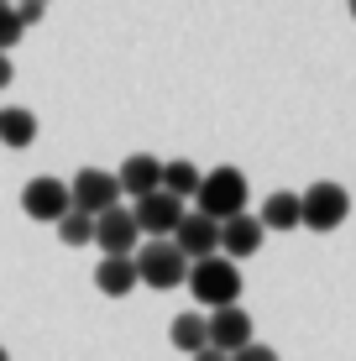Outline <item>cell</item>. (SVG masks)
<instances>
[{"label": "cell", "instance_id": "obj_7", "mask_svg": "<svg viewBox=\"0 0 356 361\" xmlns=\"http://www.w3.org/2000/svg\"><path fill=\"white\" fill-rule=\"evenodd\" d=\"M90 246H100L105 257H131L142 246V231H137V220H131V209H105V215H94V241Z\"/></svg>", "mask_w": 356, "mask_h": 361}, {"label": "cell", "instance_id": "obj_9", "mask_svg": "<svg viewBox=\"0 0 356 361\" xmlns=\"http://www.w3.org/2000/svg\"><path fill=\"white\" fill-rule=\"evenodd\" d=\"M204 330H210V351H220V356H236L241 345H252V314L241 304L204 314Z\"/></svg>", "mask_w": 356, "mask_h": 361}, {"label": "cell", "instance_id": "obj_2", "mask_svg": "<svg viewBox=\"0 0 356 361\" xmlns=\"http://www.w3.org/2000/svg\"><path fill=\"white\" fill-rule=\"evenodd\" d=\"M183 288L204 309H231V304H241V272H236V262H226V257H204V262H189Z\"/></svg>", "mask_w": 356, "mask_h": 361}, {"label": "cell", "instance_id": "obj_1", "mask_svg": "<svg viewBox=\"0 0 356 361\" xmlns=\"http://www.w3.org/2000/svg\"><path fill=\"white\" fill-rule=\"evenodd\" d=\"M194 209H200V215H210L215 226L247 215V173H241V168H210V173L200 178Z\"/></svg>", "mask_w": 356, "mask_h": 361}, {"label": "cell", "instance_id": "obj_13", "mask_svg": "<svg viewBox=\"0 0 356 361\" xmlns=\"http://www.w3.org/2000/svg\"><path fill=\"white\" fill-rule=\"evenodd\" d=\"M94 288L105 298H126L137 288V267H131V257H105L100 267H94Z\"/></svg>", "mask_w": 356, "mask_h": 361}, {"label": "cell", "instance_id": "obj_19", "mask_svg": "<svg viewBox=\"0 0 356 361\" xmlns=\"http://www.w3.org/2000/svg\"><path fill=\"white\" fill-rule=\"evenodd\" d=\"M21 21H16V6H0V53H11V47L21 42Z\"/></svg>", "mask_w": 356, "mask_h": 361}, {"label": "cell", "instance_id": "obj_16", "mask_svg": "<svg viewBox=\"0 0 356 361\" xmlns=\"http://www.w3.org/2000/svg\"><path fill=\"white\" fill-rule=\"evenodd\" d=\"M257 220H262V231H299V194H288V189L267 194Z\"/></svg>", "mask_w": 356, "mask_h": 361}, {"label": "cell", "instance_id": "obj_12", "mask_svg": "<svg viewBox=\"0 0 356 361\" xmlns=\"http://www.w3.org/2000/svg\"><path fill=\"white\" fill-rule=\"evenodd\" d=\"M116 183H121V194L147 199V194H157V189H163V163H157V157H147V152H131L126 163H121Z\"/></svg>", "mask_w": 356, "mask_h": 361}, {"label": "cell", "instance_id": "obj_11", "mask_svg": "<svg viewBox=\"0 0 356 361\" xmlns=\"http://www.w3.org/2000/svg\"><path fill=\"white\" fill-rule=\"evenodd\" d=\"M262 220L257 215H236V220H226L220 226V257L226 262H247V257H257L262 252Z\"/></svg>", "mask_w": 356, "mask_h": 361}, {"label": "cell", "instance_id": "obj_24", "mask_svg": "<svg viewBox=\"0 0 356 361\" xmlns=\"http://www.w3.org/2000/svg\"><path fill=\"white\" fill-rule=\"evenodd\" d=\"M0 361H11V356H6V345H0Z\"/></svg>", "mask_w": 356, "mask_h": 361}, {"label": "cell", "instance_id": "obj_25", "mask_svg": "<svg viewBox=\"0 0 356 361\" xmlns=\"http://www.w3.org/2000/svg\"><path fill=\"white\" fill-rule=\"evenodd\" d=\"M351 16H356V0H351Z\"/></svg>", "mask_w": 356, "mask_h": 361}, {"label": "cell", "instance_id": "obj_18", "mask_svg": "<svg viewBox=\"0 0 356 361\" xmlns=\"http://www.w3.org/2000/svg\"><path fill=\"white\" fill-rule=\"evenodd\" d=\"M58 241H63V246H90V241H94V215L68 209V215L58 220Z\"/></svg>", "mask_w": 356, "mask_h": 361}, {"label": "cell", "instance_id": "obj_8", "mask_svg": "<svg viewBox=\"0 0 356 361\" xmlns=\"http://www.w3.org/2000/svg\"><path fill=\"white\" fill-rule=\"evenodd\" d=\"M168 241L178 246L183 252V262H204V257H220V226L210 215H200V209H194V215H183L178 220V231L168 235Z\"/></svg>", "mask_w": 356, "mask_h": 361}, {"label": "cell", "instance_id": "obj_5", "mask_svg": "<svg viewBox=\"0 0 356 361\" xmlns=\"http://www.w3.org/2000/svg\"><path fill=\"white\" fill-rule=\"evenodd\" d=\"M121 204V183L116 173L105 168H79L68 183V209H79V215H105V209Z\"/></svg>", "mask_w": 356, "mask_h": 361}, {"label": "cell", "instance_id": "obj_14", "mask_svg": "<svg viewBox=\"0 0 356 361\" xmlns=\"http://www.w3.org/2000/svg\"><path fill=\"white\" fill-rule=\"evenodd\" d=\"M168 341H173V351H183V356L210 351V330H204V314H178L173 325H168Z\"/></svg>", "mask_w": 356, "mask_h": 361}, {"label": "cell", "instance_id": "obj_26", "mask_svg": "<svg viewBox=\"0 0 356 361\" xmlns=\"http://www.w3.org/2000/svg\"><path fill=\"white\" fill-rule=\"evenodd\" d=\"M0 6H11V0H0Z\"/></svg>", "mask_w": 356, "mask_h": 361}, {"label": "cell", "instance_id": "obj_17", "mask_svg": "<svg viewBox=\"0 0 356 361\" xmlns=\"http://www.w3.org/2000/svg\"><path fill=\"white\" fill-rule=\"evenodd\" d=\"M200 178H204V173L194 168L189 157L163 163V194H173V199H194V194H200Z\"/></svg>", "mask_w": 356, "mask_h": 361}, {"label": "cell", "instance_id": "obj_23", "mask_svg": "<svg viewBox=\"0 0 356 361\" xmlns=\"http://www.w3.org/2000/svg\"><path fill=\"white\" fill-rule=\"evenodd\" d=\"M189 361H226L220 351H200V356H189Z\"/></svg>", "mask_w": 356, "mask_h": 361}, {"label": "cell", "instance_id": "obj_3", "mask_svg": "<svg viewBox=\"0 0 356 361\" xmlns=\"http://www.w3.org/2000/svg\"><path fill=\"white\" fill-rule=\"evenodd\" d=\"M131 267H137V283H147L157 293L183 288V278H189V262H183V252L173 241H142L131 252Z\"/></svg>", "mask_w": 356, "mask_h": 361}, {"label": "cell", "instance_id": "obj_20", "mask_svg": "<svg viewBox=\"0 0 356 361\" xmlns=\"http://www.w3.org/2000/svg\"><path fill=\"white\" fill-rule=\"evenodd\" d=\"M226 361H278V351H273V345H257V341H252V345H241V351L226 356Z\"/></svg>", "mask_w": 356, "mask_h": 361}, {"label": "cell", "instance_id": "obj_15", "mask_svg": "<svg viewBox=\"0 0 356 361\" xmlns=\"http://www.w3.org/2000/svg\"><path fill=\"white\" fill-rule=\"evenodd\" d=\"M0 142L6 147H32L37 142V116L27 105H0Z\"/></svg>", "mask_w": 356, "mask_h": 361}, {"label": "cell", "instance_id": "obj_6", "mask_svg": "<svg viewBox=\"0 0 356 361\" xmlns=\"http://www.w3.org/2000/svg\"><path fill=\"white\" fill-rule=\"evenodd\" d=\"M189 215L183 209V199H173V194H147V199H137L131 204V220H137V231H142V241H168V235L178 231V220Z\"/></svg>", "mask_w": 356, "mask_h": 361}, {"label": "cell", "instance_id": "obj_10", "mask_svg": "<svg viewBox=\"0 0 356 361\" xmlns=\"http://www.w3.org/2000/svg\"><path fill=\"white\" fill-rule=\"evenodd\" d=\"M21 209H27L32 220H47V226H58V220L68 215V183L63 178H32L27 189H21Z\"/></svg>", "mask_w": 356, "mask_h": 361}, {"label": "cell", "instance_id": "obj_27", "mask_svg": "<svg viewBox=\"0 0 356 361\" xmlns=\"http://www.w3.org/2000/svg\"><path fill=\"white\" fill-rule=\"evenodd\" d=\"M42 6H47V0H42Z\"/></svg>", "mask_w": 356, "mask_h": 361}, {"label": "cell", "instance_id": "obj_22", "mask_svg": "<svg viewBox=\"0 0 356 361\" xmlns=\"http://www.w3.org/2000/svg\"><path fill=\"white\" fill-rule=\"evenodd\" d=\"M11 79H16V68H11V53H0V90H6Z\"/></svg>", "mask_w": 356, "mask_h": 361}, {"label": "cell", "instance_id": "obj_4", "mask_svg": "<svg viewBox=\"0 0 356 361\" xmlns=\"http://www.w3.org/2000/svg\"><path fill=\"white\" fill-rule=\"evenodd\" d=\"M351 215V194L340 183H309L299 194V226L304 231H336Z\"/></svg>", "mask_w": 356, "mask_h": 361}, {"label": "cell", "instance_id": "obj_21", "mask_svg": "<svg viewBox=\"0 0 356 361\" xmlns=\"http://www.w3.org/2000/svg\"><path fill=\"white\" fill-rule=\"evenodd\" d=\"M42 0H21V6H16V21H21V27H37V21H42Z\"/></svg>", "mask_w": 356, "mask_h": 361}]
</instances>
